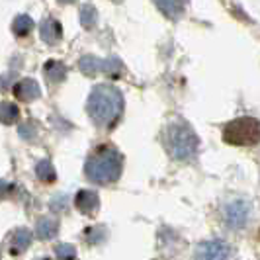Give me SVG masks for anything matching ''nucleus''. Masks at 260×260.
I'll return each mask as SVG.
<instances>
[{
	"label": "nucleus",
	"instance_id": "1",
	"mask_svg": "<svg viewBox=\"0 0 260 260\" xmlns=\"http://www.w3.org/2000/svg\"><path fill=\"white\" fill-rule=\"evenodd\" d=\"M86 112L98 127H112L123 112V96L112 84H98L88 96Z\"/></svg>",
	"mask_w": 260,
	"mask_h": 260
},
{
	"label": "nucleus",
	"instance_id": "2",
	"mask_svg": "<svg viewBox=\"0 0 260 260\" xmlns=\"http://www.w3.org/2000/svg\"><path fill=\"white\" fill-rule=\"evenodd\" d=\"M121 170H123V158L110 145L98 147L88 156L86 167H84L86 178L96 184H102V186L116 182L119 174H121Z\"/></svg>",
	"mask_w": 260,
	"mask_h": 260
},
{
	"label": "nucleus",
	"instance_id": "3",
	"mask_svg": "<svg viewBox=\"0 0 260 260\" xmlns=\"http://www.w3.org/2000/svg\"><path fill=\"white\" fill-rule=\"evenodd\" d=\"M165 147L176 160H192L198 153V137L186 121H170L165 129Z\"/></svg>",
	"mask_w": 260,
	"mask_h": 260
},
{
	"label": "nucleus",
	"instance_id": "4",
	"mask_svg": "<svg viewBox=\"0 0 260 260\" xmlns=\"http://www.w3.org/2000/svg\"><path fill=\"white\" fill-rule=\"evenodd\" d=\"M223 139L229 145L250 147L260 141V123L254 117H239L223 127Z\"/></svg>",
	"mask_w": 260,
	"mask_h": 260
},
{
	"label": "nucleus",
	"instance_id": "5",
	"mask_svg": "<svg viewBox=\"0 0 260 260\" xmlns=\"http://www.w3.org/2000/svg\"><path fill=\"white\" fill-rule=\"evenodd\" d=\"M231 254V247L223 241H206L196 248V258H229Z\"/></svg>",
	"mask_w": 260,
	"mask_h": 260
},
{
	"label": "nucleus",
	"instance_id": "6",
	"mask_svg": "<svg viewBox=\"0 0 260 260\" xmlns=\"http://www.w3.org/2000/svg\"><path fill=\"white\" fill-rule=\"evenodd\" d=\"M248 208L247 202H241V200H237L233 204H229L227 208H225V221L227 225L231 227V229H241V227H245V223L248 219Z\"/></svg>",
	"mask_w": 260,
	"mask_h": 260
},
{
	"label": "nucleus",
	"instance_id": "7",
	"mask_svg": "<svg viewBox=\"0 0 260 260\" xmlns=\"http://www.w3.org/2000/svg\"><path fill=\"white\" fill-rule=\"evenodd\" d=\"M75 204H77V209L82 215H94L100 208L98 194L92 192V190H80L75 198Z\"/></svg>",
	"mask_w": 260,
	"mask_h": 260
},
{
	"label": "nucleus",
	"instance_id": "8",
	"mask_svg": "<svg viewBox=\"0 0 260 260\" xmlns=\"http://www.w3.org/2000/svg\"><path fill=\"white\" fill-rule=\"evenodd\" d=\"M12 90H14V96H16L18 100H22V102H34V100H38L39 94H41L39 84L34 78H24V80H20Z\"/></svg>",
	"mask_w": 260,
	"mask_h": 260
},
{
	"label": "nucleus",
	"instance_id": "9",
	"mask_svg": "<svg viewBox=\"0 0 260 260\" xmlns=\"http://www.w3.org/2000/svg\"><path fill=\"white\" fill-rule=\"evenodd\" d=\"M39 36H41V39H43L47 45H55V43L61 39V36H63V27H61V24H59L57 20L47 18V20H43L41 26H39Z\"/></svg>",
	"mask_w": 260,
	"mask_h": 260
},
{
	"label": "nucleus",
	"instance_id": "10",
	"mask_svg": "<svg viewBox=\"0 0 260 260\" xmlns=\"http://www.w3.org/2000/svg\"><path fill=\"white\" fill-rule=\"evenodd\" d=\"M156 8L165 14L170 20H178L186 10V2L188 0H153Z\"/></svg>",
	"mask_w": 260,
	"mask_h": 260
},
{
	"label": "nucleus",
	"instance_id": "11",
	"mask_svg": "<svg viewBox=\"0 0 260 260\" xmlns=\"http://www.w3.org/2000/svg\"><path fill=\"white\" fill-rule=\"evenodd\" d=\"M59 231V221L55 217H41L36 225V235L41 241H49Z\"/></svg>",
	"mask_w": 260,
	"mask_h": 260
},
{
	"label": "nucleus",
	"instance_id": "12",
	"mask_svg": "<svg viewBox=\"0 0 260 260\" xmlns=\"http://www.w3.org/2000/svg\"><path fill=\"white\" fill-rule=\"evenodd\" d=\"M102 67H104V59H98L94 55H84L80 61H78V69L86 75V77H94L98 73H102Z\"/></svg>",
	"mask_w": 260,
	"mask_h": 260
},
{
	"label": "nucleus",
	"instance_id": "13",
	"mask_svg": "<svg viewBox=\"0 0 260 260\" xmlns=\"http://www.w3.org/2000/svg\"><path fill=\"white\" fill-rule=\"evenodd\" d=\"M43 73H45V77L49 82L53 84H57V82H61V80H65V75H67V67L61 63V61H47L45 67H43Z\"/></svg>",
	"mask_w": 260,
	"mask_h": 260
},
{
	"label": "nucleus",
	"instance_id": "14",
	"mask_svg": "<svg viewBox=\"0 0 260 260\" xmlns=\"http://www.w3.org/2000/svg\"><path fill=\"white\" fill-rule=\"evenodd\" d=\"M31 243V231L29 229H16L12 235V252L18 254V252H24Z\"/></svg>",
	"mask_w": 260,
	"mask_h": 260
},
{
	"label": "nucleus",
	"instance_id": "15",
	"mask_svg": "<svg viewBox=\"0 0 260 260\" xmlns=\"http://www.w3.org/2000/svg\"><path fill=\"white\" fill-rule=\"evenodd\" d=\"M80 24L86 29L96 27V24H98V12H96V8L92 4H84L80 8Z\"/></svg>",
	"mask_w": 260,
	"mask_h": 260
},
{
	"label": "nucleus",
	"instance_id": "16",
	"mask_svg": "<svg viewBox=\"0 0 260 260\" xmlns=\"http://www.w3.org/2000/svg\"><path fill=\"white\" fill-rule=\"evenodd\" d=\"M36 174L41 182H55V178H57V172L49 160H39L36 167Z\"/></svg>",
	"mask_w": 260,
	"mask_h": 260
},
{
	"label": "nucleus",
	"instance_id": "17",
	"mask_svg": "<svg viewBox=\"0 0 260 260\" xmlns=\"http://www.w3.org/2000/svg\"><path fill=\"white\" fill-rule=\"evenodd\" d=\"M31 27H34V20L29 16H26V14L18 16L12 22V31L16 36H27L31 31Z\"/></svg>",
	"mask_w": 260,
	"mask_h": 260
},
{
	"label": "nucleus",
	"instance_id": "18",
	"mask_svg": "<svg viewBox=\"0 0 260 260\" xmlns=\"http://www.w3.org/2000/svg\"><path fill=\"white\" fill-rule=\"evenodd\" d=\"M102 73L108 75V77H119L121 73H123V65H121V61L117 59V57H108L104 59V67H102Z\"/></svg>",
	"mask_w": 260,
	"mask_h": 260
},
{
	"label": "nucleus",
	"instance_id": "19",
	"mask_svg": "<svg viewBox=\"0 0 260 260\" xmlns=\"http://www.w3.org/2000/svg\"><path fill=\"white\" fill-rule=\"evenodd\" d=\"M106 237H108V229H106L104 225L88 227V229H86V241H88L90 245H100V243H104Z\"/></svg>",
	"mask_w": 260,
	"mask_h": 260
},
{
	"label": "nucleus",
	"instance_id": "20",
	"mask_svg": "<svg viewBox=\"0 0 260 260\" xmlns=\"http://www.w3.org/2000/svg\"><path fill=\"white\" fill-rule=\"evenodd\" d=\"M0 116H2V123L10 125V123H14V121L18 119L20 110H18V106H14L12 102H4L2 108H0Z\"/></svg>",
	"mask_w": 260,
	"mask_h": 260
},
{
	"label": "nucleus",
	"instance_id": "21",
	"mask_svg": "<svg viewBox=\"0 0 260 260\" xmlns=\"http://www.w3.org/2000/svg\"><path fill=\"white\" fill-rule=\"evenodd\" d=\"M55 254L59 258H77V248L71 245H57L55 247Z\"/></svg>",
	"mask_w": 260,
	"mask_h": 260
},
{
	"label": "nucleus",
	"instance_id": "22",
	"mask_svg": "<svg viewBox=\"0 0 260 260\" xmlns=\"http://www.w3.org/2000/svg\"><path fill=\"white\" fill-rule=\"evenodd\" d=\"M20 135H22L24 139H34V137L38 135V127H36L31 121H26V123L20 125Z\"/></svg>",
	"mask_w": 260,
	"mask_h": 260
},
{
	"label": "nucleus",
	"instance_id": "23",
	"mask_svg": "<svg viewBox=\"0 0 260 260\" xmlns=\"http://www.w3.org/2000/svg\"><path fill=\"white\" fill-rule=\"evenodd\" d=\"M65 200H67L65 196H55V198H53V202H51V208L55 209V211H59V209H63V211H65L67 209Z\"/></svg>",
	"mask_w": 260,
	"mask_h": 260
},
{
	"label": "nucleus",
	"instance_id": "24",
	"mask_svg": "<svg viewBox=\"0 0 260 260\" xmlns=\"http://www.w3.org/2000/svg\"><path fill=\"white\" fill-rule=\"evenodd\" d=\"M59 4H73V2H77V0H57Z\"/></svg>",
	"mask_w": 260,
	"mask_h": 260
}]
</instances>
